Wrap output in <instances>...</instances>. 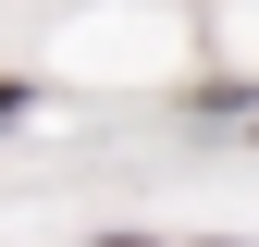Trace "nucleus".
Listing matches in <instances>:
<instances>
[{
    "label": "nucleus",
    "instance_id": "f03ea898",
    "mask_svg": "<svg viewBox=\"0 0 259 247\" xmlns=\"http://www.w3.org/2000/svg\"><path fill=\"white\" fill-rule=\"evenodd\" d=\"M111 247H136V235H111Z\"/></svg>",
    "mask_w": 259,
    "mask_h": 247
},
{
    "label": "nucleus",
    "instance_id": "f257e3e1",
    "mask_svg": "<svg viewBox=\"0 0 259 247\" xmlns=\"http://www.w3.org/2000/svg\"><path fill=\"white\" fill-rule=\"evenodd\" d=\"M13 111H25V87H0V124H13Z\"/></svg>",
    "mask_w": 259,
    "mask_h": 247
}]
</instances>
